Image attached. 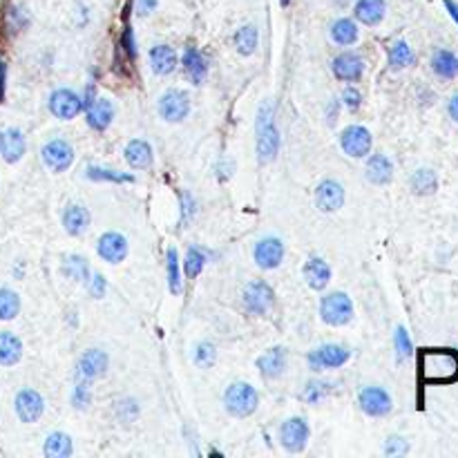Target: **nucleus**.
<instances>
[{
  "instance_id": "f257e3e1",
  "label": "nucleus",
  "mask_w": 458,
  "mask_h": 458,
  "mask_svg": "<svg viewBox=\"0 0 458 458\" xmlns=\"http://www.w3.org/2000/svg\"><path fill=\"white\" fill-rule=\"evenodd\" d=\"M423 366V378L429 383H440L450 380L458 369V360L454 353H440V351H429L421 360Z\"/></svg>"
},
{
  "instance_id": "f03ea898",
  "label": "nucleus",
  "mask_w": 458,
  "mask_h": 458,
  "mask_svg": "<svg viewBox=\"0 0 458 458\" xmlns=\"http://www.w3.org/2000/svg\"><path fill=\"white\" fill-rule=\"evenodd\" d=\"M280 148V135L273 125L271 106H264L259 110V121H257V154L261 161H271Z\"/></svg>"
},
{
  "instance_id": "7ed1b4c3",
  "label": "nucleus",
  "mask_w": 458,
  "mask_h": 458,
  "mask_svg": "<svg viewBox=\"0 0 458 458\" xmlns=\"http://www.w3.org/2000/svg\"><path fill=\"white\" fill-rule=\"evenodd\" d=\"M224 402H226V409L233 416L246 418L257 409V391L246 383H235L228 387Z\"/></svg>"
},
{
  "instance_id": "20e7f679",
  "label": "nucleus",
  "mask_w": 458,
  "mask_h": 458,
  "mask_svg": "<svg viewBox=\"0 0 458 458\" xmlns=\"http://www.w3.org/2000/svg\"><path fill=\"white\" fill-rule=\"evenodd\" d=\"M320 316L326 324H331V326L347 324L353 316V304L347 297V293H329L326 297H322Z\"/></svg>"
},
{
  "instance_id": "39448f33",
  "label": "nucleus",
  "mask_w": 458,
  "mask_h": 458,
  "mask_svg": "<svg viewBox=\"0 0 458 458\" xmlns=\"http://www.w3.org/2000/svg\"><path fill=\"white\" fill-rule=\"evenodd\" d=\"M190 112V99L183 89H168L159 101V114L166 121H183Z\"/></svg>"
},
{
  "instance_id": "423d86ee",
  "label": "nucleus",
  "mask_w": 458,
  "mask_h": 458,
  "mask_svg": "<svg viewBox=\"0 0 458 458\" xmlns=\"http://www.w3.org/2000/svg\"><path fill=\"white\" fill-rule=\"evenodd\" d=\"M340 146L349 156H356L362 159L371 152V132L362 125H349L342 137H340Z\"/></svg>"
},
{
  "instance_id": "0eeeda50",
  "label": "nucleus",
  "mask_w": 458,
  "mask_h": 458,
  "mask_svg": "<svg viewBox=\"0 0 458 458\" xmlns=\"http://www.w3.org/2000/svg\"><path fill=\"white\" fill-rule=\"evenodd\" d=\"M280 440L284 445V450H289L293 454L302 452L309 440V425L304 418H289L280 429Z\"/></svg>"
},
{
  "instance_id": "6e6552de",
  "label": "nucleus",
  "mask_w": 458,
  "mask_h": 458,
  "mask_svg": "<svg viewBox=\"0 0 458 458\" xmlns=\"http://www.w3.org/2000/svg\"><path fill=\"white\" fill-rule=\"evenodd\" d=\"M275 295L273 289L266 282H251L244 291V304L246 309L255 313V316H264V313L273 307Z\"/></svg>"
},
{
  "instance_id": "1a4fd4ad",
  "label": "nucleus",
  "mask_w": 458,
  "mask_h": 458,
  "mask_svg": "<svg viewBox=\"0 0 458 458\" xmlns=\"http://www.w3.org/2000/svg\"><path fill=\"white\" fill-rule=\"evenodd\" d=\"M349 360V351L338 345H324L316 351L309 353V364L311 369H338Z\"/></svg>"
},
{
  "instance_id": "9d476101",
  "label": "nucleus",
  "mask_w": 458,
  "mask_h": 458,
  "mask_svg": "<svg viewBox=\"0 0 458 458\" xmlns=\"http://www.w3.org/2000/svg\"><path fill=\"white\" fill-rule=\"evenodd\" d=\"M43 161H45V166L49 170H54V173H63V170H68L72 166L74 150H72V146L68 141L54 139L43 148Z\"/></svg>"
},
{
  "instance_id": "9b49d317",
  "label": "nucleus",
  "mask_w": 458,
  "mask_h": 458,
  "mask_svg": "<svg viewBox=\"0 0 458 458\" xmlns=\"http://www.w3.org/2000/svg\"><path fill=\"white\" fill-rule=\"evenodd\" d=\"M81 108H83V103L72 89H56L49 99L51 114L58 116V119H63V121L74 119V116L81 112Z\"/></svg>"
},
{
  "instance_id": "f8f14e48",
  "label": "nucleus",
  "mask_w": 458,
  "mask_h": 458,
  "mask_svg": "<svg viewBox=\"0 0 458 458\" xmlns=\"http://www.w3.org/2000/svg\"><path fill=\"white\" fill-rule=\"evenodd\" d=\"M360 407L369 416H387L391 411V396L380 387H366L360 391Z\"/></svg>"
},
{
  "instance_id": "ddd939ff",
  "label": "nucleus",
  "mask_w": 458,
  "mask_h": 458,
  "mask_svg": "<svg viewBox=\"0 0 458 458\" xmlns=\"http://www.w3.org/2000/svg\"><path fill=\"white\" fill-rule=\"evenodd\" d=\"M106 369H108V356H106V353L99 351V349H89V351L83 353L81 362H78L76 376H78V380L89 383V380H94V378L106 373Z\"/></svg>"
},
{
  "instance_id": "4468645a",
  "label": "nucleus",
  "mask_w": 458,
  "mask_h": 458,
  "mask_svg": "<svg viewBox=\"0 0 458 458\" xmlns=\"http://www.w3.org/2000/svg\"><path fill=\"white\" fill-rule=\"evenodd\" d=\"M316 204L324 213H335L338 208H342V204H345L342 186H340L338 181H331V179L322 181L316 190Z\"/></svg>"
},
{
  "instance_id": "2eb2a0df",
  "label": "nucleus",
  "mask_w": 458,
  "mask_h": 458,
  "mask_svg": "<svg viewBox=\"0 0 458 458\" xmlns=\"http://www.w3.org/2000/svg\"><path fill=\"white\" fill-rule=\"evenodd\" d=\"M43 407H45V402L41 394L34 389H23L16 398V414L23 423H36L43 414Z\"/></svg>"
},
{
  "instance_id": "dca6fc26",
  "label": "nucleus",
  "mask_w": 458,
  "mask_h": 458,
  "mask_svg": "<svg viewBox=\"0 0 458 458\" xmlns=\"http://www.w3.org/2000/svg\"><path fill=\"white\" fill-rule=\"evenodd\" d=\"M282 257H284V246L275 237H266L255 246V261L259 268H266V271L278 268Z\"/></svg>"
},
{
  "instance_id": "f3484780",
  "label": "nucleus",
  "mask_w": 458,
  "mask_h": 458,
  "mask_svg": "<svg viewBox=\"0 0 458 458\" xmlns=\"http://www.w3.org/2000/svg\"><path fill=\"white\" fill-rule=\"evenodd\" d=\"M0 154L7 163H16L25 154V137L20 130L9 128L0 132Z\"/></svg>"
},
{
  "instance_id": "a211bd4d",
  "label": "nucleus",
  "mask_w": 458,
  "mask_h": 458,
  "mask_svg": "<svg viewBox=\"0 0 458 458\" xmlns=\"http://www.w3.org/2000/svg\"><path fill=\"white\" fill-rule=\"evenodd\" d=\"M99 255L110 261V264H119V261L128 255V242L119 233H106L99 240Z\"/></svg>"
},
{
  "instance_id": "6ab92c4d",
  "label": "nucleus",
  "mask_w": 458,
  "mask_h": 458,
  "mask_svg": "<svg viewBox=\"0 0 458 458\" xmlns=\"http://www.w3.org/2000/svg\"><path fill=\"white\" fill-rule=\"evenodd\" d=\"M364 72V61L358 54H340L333 61V74L340 78V81H358Z\"/></svg>"
},
{
  "instance_id": "aec40b11",
  "label": "nucleus",
  "mask_w": 458,
  "mask_h": 458,
  "mask_svg": "<svg viewBox=\"0 0 458 458\" xmlns=\"http://www.w3.org/2000/svg\"><path fill=\"white\" fill-rule=\"evenodd\" d=\"M431 70L442 81H454L458 78V54L452 49H436L431 56Z\"/></svg>"
},
{
  "instance_id": "412c9836",
  "label": "nucleus",
  "mask_w": 458,
  "mask_h": 458,
  "mask_svg": "<svg viewBox=\"0 0 458 458\" xmlns=\"http://www.w3.org/2000/svg\"><path fill=\"white\" fill-rule=\"evenodd\" d=\"M304 280L313 291H322L331 280V268L324 259L320 257H311L304 264Z\"/></svg>"
},
{
  "instance_id": "4be33fe9",
  "label": "nucleus",
  "mask_w": 458,
  "mask_h": 458,
  "mask_svg": "<svg viewBox=\"0 0 458 458\" xmlns=\"http://www.w3.org/2000/svg\"><path fill=\"white\" fill-rule=\"evenodd\" d=\"M114 119V108H112V103L108 99H97L94 103H89L87 106V123L89 128H94L99 130V132H103Z\"/></svg>"
},
{
  "instance_id": "5701e85b",
  "label": "nucleus",
  "mask_w": 458,
  "mask_h": 458,
  "mask_svg": "<svg viewBox=\"0 0 458 458\" xmlns=\"http://www.w3.org/2000/svg\"><path fill=\"white\" fill-rule=\"evenodd\" d=\"M409 186L418 197H429L438 190V175L431 168H418L409 179Z\"/></svg>"
},
{
  "instance_id": "b1692460",
  "label": "nucleus",
  "mask_w": 458,
  "mask_h": 458,
  "mask_svg": "<svg viewBox=\"0 0 458 458\" xmlns=\"http://www.w3.org/2000/svg\"><path fill=\"white\" fill-rule=\"evenodd\" d=\"M394 177V166L387 159L385 154H373L369 163H366V179L371 183H378V186H385V183L391 181Z\"/></svg>"
},
{
  "instance_id": "393cba45",
  "label": "nucleus",
  "mask_w": 458,
  "mask_h": 458,
  "mask_svg": "<svg viewBox=\"0 0 458 458\" xmlns=\"http://www.w3.org/2000/svg\"><path fill=\"white\" fill-rule=\"evenodd\" d=\"M286 366V351L282 347H275L266 351L264 356L257 360V369L266 378H278Z\"/></svg>"
},
{
  "instance_id": "a878e982",
  "label": "nucleus",
  "mask_w": 458,
  "mask_h": 458,
  "mask_svg": "<svg viewBox=\"0 0 458 458\" xmlns=\"http://www.w3.org/2000/svg\"><path fill=\"white\" fill-rule=\"evenodd\" d=\"M387 5L385 0H358L356 5V18L364 25H378L385 18Z\"/></svg>"
},
{
  "instance_id": "bb28decb",
  "label": "nucleus",
  "mask_w": 458,
  "mask_h": 458,
  "mask_svg": "<svg viewBox=\"0 0 458 458\" xmlns=\"http://www.w3.org/2000/svg\"><path fill=\"white\" fill-rule=\"evenodd\" d=\"M125 161L132 166L135 170H146L152 163V148L146 141H130L125 148Z\"/></svg>"
},
{
  "instance_id": "cd10ccee",
  "label": "nucleus",
  "mask_w": 458,
  "mask_h": 458,
  "mask_svg": "<svg viewBox=\"0 0 458 458\" xmlns=\"http://www.w3.org/2000/svg\"><path fill=\"white\" fill-rule=\"evenodd\" d=\"M150 63H152V70L156 74H170L175 70L177 65V54L173 47L168 45H159V47H152L150 49Z\"/></svg>"
},
{
  "instance_id": "c85d7f7f",
  "label": "nucleus",
  "mask_w": 458,
  "mask_h": 458,
  "mask_svg": "<svg viewBox=\"0 0 458 458\" xmlns=\"http://www.w3.org/2000/svg\"><path fill=\"white\" fill-rule=\"evenodd\" d=\"M63 226L70 235H83L89 226V213L83 206H70L63 215Z\"/></svg>"
},
{
  "instance_id": "c756f323",
  "label": "nucleus",
  "mask_w": 458,
  "mask_h": 458,
  "mask_svg": "<svg viewBox=\"0 0 458 458\" xmlns=\"http://www.w3.org/2000/svg\"><path fill=\"white\" fill-rule=\"evenodd\" d=\"M23 356V345H20V340L14 335V333H0V364H5V366H11V364H16Z\"/></svg>"
},
{
  "instance_id": "7c9ffc66",
  "label": "nucleus",
  "mask_w": 458,
  "mask_h": 458,
  "mask_svg": "<svg viewBox=\"0 0 458 458\" xmlns=\"http://www.w3.org/2000/svg\"><path fill=\"white\" fill-rule=\"evenodd\" d=\"M183 70L192 78V83H202L206 76V61L202 56L199 49L188 47L186 54H183Z\"/></svg>"
},
{
  "instance_id": "2f4dec72",
  "label": "nucleus",
  "mask_w": 458,
  "mask_h": 458,
  "mask_svg": "<svg viewBox=\"0 0 458 458\" xmlns=\"http://www.w3.org/2000/svg\"><path fill=\"white\" fill-rule=\"evenodd\" d=\"M414 63V51L407 41H396L389 49V68L391 70H404Z\"/></svg>"
},
{
  "instance_id": "473e14b6",
  "label": "nucleus",
  "mask_w": 458,
  "mask_h": 458,
  "mask_svg": "<svg viewBox=\"0 0 458 458\" xmlns=\"http://www.w3.org/2000/svg\"><path fill=\"white\" fill-rule=\"evenodd\" d=\"M70 454H72V440H70L68 434H61V431H56V434L47 436L45 456H49V458H68Z\"/></svg>"
},
{
  "instance_id": "72a5a7b5",
  "label": "nucleus",
  "mask_w": 458,
  "mask_h": 458,
  "mask_svg": "<svg viewBox=\"0 0 458 458\" xmlns=\"http://www.w3.org/2000/svg\"><path fill=\"white\" fill-rule=\"evenodd\" d=\"M331 36H333V41L338 45H353L358 41V27L353 25V20L340 18L331 27Z\"/></svg>"
},
{
  "instance_id": "f704fd0d",
  "label": "nucleus",
  "mask_w": 458,
  "mask_h": 458,
  "mask_svg": "<svg viewBox=\"0 0 458 458\" xmlns=\"http://www.w3.org/2000/svg\"><path fill=\"white\" fill-rule=\"evenodd\" d=\"M20 311V297L9 291V289H0V320H14Z\"/></svg>"
},
{
  "instance_id": "c9c22d12",
  "label": "nucleus",
  "mask_w": 458,
  "mask_h": 458,
  "mask_svg": "<svg viewBox=\"0 0 458 458\" xmlns=\"http://www.w3.org/2000/svg\"><path fill=\"white\" fill-rule=\"evenodd\" d=\"M235 45H237V51L242 56L253 54L255 47H257V30L255 27H242L237 34H235Z\"/></svg>"
},
{
  "instance_id": "e433bc0d",
  "label": "nucleus",
  "mask_w": 458,
  "mask_h": 458,
  "mask_svg": "<svg viewBox=\"0 0 458 458\" xmlns=\"http://www.w3.org/2000/svg\"><path fill=\"white\" fill-rule=\"evenodd\" d=\"M206 264V255L199 251V248H190L188 255H186V261H183V271H186V278L194 280L197 275L202 273Z\"/></svg>"
},
{
  "instance_id": "4c0bfd02",
  "label": "nucleus",
  "mask_w": 458,
  "mask_h": 458,
  "mask_svg": "<svg viewBox=\"0 0 458 458\" xmlns=\"http://www.w3.org/2000/svg\"><path fill=\"white\" fill-rule=\"evenodd\" d=\"M168 284L173 293H181V278H179V259H177V251L170 248L168 251Z\"/></svg>"
},
{
  "instance_id": "58836bf2",
  "label": "nucleus",
  "mask_w": 458,
  "mask_h": 458,
  "mask_svg": "<svg viewBox=\"0 0 458 458\" xmlns=\"http://www.w3.org/2000/svg\"><path fill=\"white\" fill-rule=\"evenodd\" d=\"M394 342H396V351H398V358L400 360L409 358L411 353H414V345H411L409 333H407V329H404V326H398V329H396Z\"/></svg>"
},
{
  "instance_id": "ea45409f",
  "label": "nucleus",
  "mask_w": 458,
  "mask_h": 458,
  "mask_svg": "<svg viewBox=\"0 0 458 458\" xmlns=\"http://www.w3.org/2000/svg\"><path fill=\"white\" fill-rule=\"evenodd\" d=\"M65 271H68L70 278H74V280H78V282L87 280V264H85V259L76 257V255L68 259V266H65Z\"/></svg>"
},
{
  "instance_id": "a19ab883",
  "label": "nucleus",
  "mask_w": 458,
  "mask_h": 458,
  "mask_svg": "<svg viewBox=\"0 0 458 458\" xmlns=\"http://www.w3.org/2000/svg\"><path fill=\"white\" fill-rule=\"evenodd\" d=\"M407 452H409V445H407V440H404V438H400V436L387 438L385 454H389V456H404Z\"/></svg>"
},
{
  "instance_id": "79ce46f5",
  "label": "nucleus",
  "mask_w": 458,
  "mask_h": 458,
  "mask_svg": "<svg viewBox=\"0 0 458 458\" xmlns=\"http://www.w3.org/2000/svg\"><path fill=\"white\" fill-rule=\"evenodd\" d=\"M194 360L199 366H211L215 362V347L211 342H202L197 347V353H194Z\"/></svg>"
},
{
  "instance_id": "37998d69",
  "label": "nucleus",
  "mask_w": 458,
  "mask_h": 458,
  "mask_svg": "<svg viewBox=\"0 0 458 458\" xmlns=\"http://www.w3.org/2000/svg\"><path fill=\"white\" fill-rule=\"evenodd\" d=\"M87 177L92 179H112V181H132V177L130 175H114L112 170H97V168H92Z\"/></svg>"
},
{
  "instance_id": "c03bdc74",
  "label": "nucleus",
  "mask_w": 458,
  "mask_h": 458,
  "mask_svg": "<svg viewBox=\"0 0 458 458\" xmlns=\"http://www.w3.org/2000/svg\"><path fill=\"white\" fill-rule=\"evenodd\" d=\"M342 99H345V106H347L349 110H358V108H360V101H362V94H360L356 87H347L345 94H342Z\"/></svg>"
},
{
  "instance_id": "a18cd8bd",
  "label": "nucleus",
  "mask_w": 458,
  "mask_h": 458,
  "mask_svg": "<svg viewBox=\"0 0 458 458\" xmlns=\"http://www.w3.org/2000/svg\"><path fill=\"white\" fill-rule=\"evenodd\" d=\"M447 114H450V119L458 125V92H456V94H452L450 101H447Z\"/></svg>"
},
{
  "instance_id": "49530a36",
  "label": "nucleus",
  "mask_w": 458,
  "mask_h": 458,
  "mask_svg": "<svg viewBox=\"0 0 458 458\" xmlns=\"http://www.w3.org/2000/svg\"><path fill=\"white\" fill-rule=\"evenodd\" d=\"M121 45H125V49H128L130 58H135V54H137V51H135V41H132V32H130V30L125 32V36H123V43H121Z\"/></svg>"
},
{
  "instance_id": "de8ad7c7",
  "label": "nucleus",
  "mask_w": 458,
  "mask_h": 458,
  "mask_svg": "<svg viewBox=\"0 0 458 458\" xmlns=\"http://www.w3.org/2000/svg\"><path fill=\"white\" fill-rule=\"evenodd\" d=\"M5 78H7V65L0 63V103L5 99Z\"/></svg>"
},
{
  "instance_id": "09e8293b",
  "label": "nucleus",
  "mask_w": 458,
  "mask_h": 458,
  "mask_svg": "<svg viewBox=\"0 0 458 458\" xmlns=\"http://www.w3.org/2000/svg\"><path fill=\"white\" fill-rule=\"evenodd\" d=\"M154 7H156V0H139V11H141V14H150Z\"/></svg>"
},
{
  "instance_id": "8fccbe9b",
  "label": "nucleus",
  "mask_w": 458,
  "mask_h": 458,
  "mask_svg": "<svg viewBox=\"0 0 458 458\" xmlns=\"http://www.w3.org/2000/svg\"><path fill=\"white\" fill-rule=\"evenodd\" d=\"M445 7H447L450 16H452V18H454V23L458 25V5L454 3V0H445Z\"/></svg>"
},
{
  "instance_id": "3c124183",
  "label": "nucleus",
  "mask_w": 458,
  "mask_h": 458,
  "mask_svg": "<svg viewBox=\"0 0 458 458\" xmlns=\"http://www.w3.org/2000/svg\"><path fill=\"white\" fill-rule=\"evenodd\" d=\"M92 291H94V295H101L103 291H106V280H103L101 275H97V278H94V289H92Z\"/></svg>"
},
{
  "instance_id": "603ef678",
  "label": "nucleus",
  "mask_w": 458,
  "mask_h": 458,
  "mask_svg": "<svg viewBox=\"0 0 458 458\" xmlns=\"http://www.w3.org/2000/svg\"><path fill=\"white\" fill-rule=\"evenodd\" d=\"M280 3H282V7H289V5H291V0H280Z\"/></svg>"
}]
</instances>
